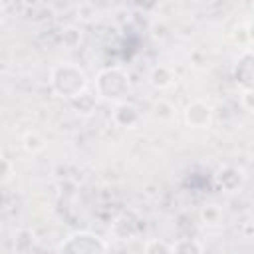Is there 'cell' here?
I'll return each mask as SVG.
<instances>
[{
    "label": "cell",
    "instance_id": "8fae6325",
    "mask_svg": "<svg viewBox=\"0 0 254 254\" xmlns=\"http://www.w3.org/2000/svg\"><path fill=\"white\" fill-rule=\"evenodd\" d=\"M60 42H62L65 48L73 50V48L79 46V42H81V30H79L77 26H65V28H62V32H60Z\"/></svg>",
    "mask_w": 254,
    "mask_h": 254
},
{
    "label": "cell",
    "instance_id": "5bb4252c",
    "mask_svg": "<svg viewBox=\"0 0 254 254\" xmlns=\"http://www.w3.org/2000/svg\"><path fill=\"white\" fill-rule=\"evenodd\" d=\"M24 149L26 151H30V153H36V151H42L44 147H46V141H44V137L40 135V133H36V131H28L26 135H24Z\"/></svg>",
    "mask_w": 254,
    "mask_h": 254
},
{
    "label": "cell",
    "instance_id": "d6986e66",
    "mask_svg": "<svg viewBox=\"0 0 254 254\" xmlns=\"http://www.w3.org/2000/svg\"><path fill=\"white\" fill-rule=\"evenodd\" d=\"M232 38H234V42H238V44H248V32H246V26L236 28L234 34H232Z\"/></svg>",
    "mask_w": 254,
    "mask_h": 254
},
{
    "label": "cell",
    "instance_id": "ba28073f",
    "mask_svg": "<svg viewBox=\"0 0 254 254\" xmlns=\"http://www.w3.org/2000/svg\"><path fill=\"white\" fill-rule=\"evenodd\" d=\"M111 232L119 240H127L139 232V224L133 218V212H121L113 222H111Z\"/></svg>",
    "mask_w": 254,
    "mask_h": 254
},
{
    "label": "cell",
    "instance_id": "ac0fdd59",
    "mask_svg": "<svg viewBox=\"0 0 254 254\" xmlns=\"http://www.w3.org/2000/svg\"><path fill=\"white\" fill-rule=\"evenodd\" d=\"M240 105L246 111L254 113V89H242L240 91Z\"/></svg>",
    "mask_w": 254,
    "mask_h": 254
},
{
    "label": "cell",
    "instance_id": "2e32d148",
    "mask_svg": "<svg viewBox=\"0 0 254 254\" xmlns=\"http://www.w3.org/2000/svg\"><path fill=\"white\" fill-rule=\"evenodd\" d=\"M71 105H73L75 109H79L81 113H91L93 107H95V97L85 91V93H81L79 97H75V99L71 101Z\"/></svg>",
    "mask_w": 254,
    "mask_h": 254
},
{
    "label": "cell",
    "instance_id": "52a82bcc",
    "mask_svg": "<svg viewBox=\"0 0 254 254\" xmlns=\"http://www.w3.org/2000/svg\"><path fill=\"white\" fill-rule=\"evenodd\" d=\"M216 183L226 190V192H234L242 187L244 183V173L238 169V167H232V165H226L222 169H218L216 173Z\"/></svg>",
    "mask_w": 254,
    "mask_h": 254
},
{
    "label": "cell",
    "instance_id": "6da1fadb",
    "mask_svg": "<svg viewBox=\"0 0 254 254\" xmlns=\"http://www.w3.org/2000/svg\"><path fill=\"white\" fill-rule=\"evenodd\" d=\"M50 85H52V89L60 97L73 101L75 97L85 93V89H87V75H85V71L79 65L69 64V62H62V64H56L52 67V71H50Z\"/></svg>",
    "mask_w": 254,
    "mask_h": 254
},
{
    "label": "cell",
    "instance_id": "5b68a950",
    "mask_svg": "<svg viewBox=\"0 0 254 254\" xmlns=\"http://www.w3.org/2000/svg\"><path fill=\"white\" fill-rule=\"evenodd\" d=\"M234 79L242 89H254V50H246L234 65Z\"/></svg>",
    "mask_w": 254,
    "mask_h": 254
},
{
    "label": "cell",
    "instance_id": "ffe728a7",
    "mask_svg": "<svg viewBox=\"0 0 254 254\" xmlns=\"http://www.w3.org/2000/svg\"><path fill=\"white\" fill-rule=\"evenodd\" d=\"M246 32H248V44H254V20L246 26Z\"/></svg>",
    "mask_w": 254,
    "mask_h": 254
},
{
    "label": "cell",
    "instance_id": "7a4b0ae2",
    "mask_svg": "<svg viewBox=\"0 0 254 254\" xmlns=\"http://www.w3.org/2000/svg\"><path fill=\"white\" fill-rule=\"evenodd\" d=\"M95 91L107 101L121 103L129 93V75L121 67H105L95 77Z\"/></svg>",
    "mask_w": 254,
    "mask_h": 254
},
{
    "label": "cell",
    "instance_id": "9a60e30c",
    "mask_svg": "<svg viewBox=\"0 0 254 254\" xmlns=\"http://www.w3.org/2000/svg\"><path fill=\"white\" fill-rule=\"evenodd\" d=\"M145 254H173V244H167L161 238H153L145 244Z\"/></svg>",
    "mask_w": 254,
    "mask_h": 254
},
{
    "label": "cell",
    "instance_id": "7c38bea8",
    "mask_svg": "<svg viewBox=\"0 0 254 254\" xmlns=\"http://www.w3.org/2000/svg\"><path fill=\"white\" fill-rule=\"evenodd\" d=\"M173 254H202V246L194 238H179L173 244Z\"/></svg>",
    "mask_w": 254,
    "mask_h": 254
},
{
    "label": "cell",
    "instance_id": "30bf717a",
    "mask_svg": "<svg viewBox=\"0 0 254 254\" xmlns=\"http://www.w3.org/2000/svg\"><path fill=\"white\" fill-rule=\"evenodd\" d=\"M200 220H202V224H206V226H216V224H220V220H222V208H220L216 202H206V204L200 208Z\"/></svg>",
    "mask_w": 254,
    "mask_h": 254
},
{
    "label": "cell",
    "instance_id": "3957f363",
    "mask_svg": "<svg viewBox=\"0 0 254 254\" xmlns=\"http://www.w3.org/2000/svg\"><path fill=\"white\" fill-rule=\"evenodd\" d=\"M60 248H65L69 252L58 250V254H107L105 242L91 232H75L65 242H62Z\"/></svg>",
    "mask_w": 254,
    "mask_h": 254
},
{
    "label": "cell",
    "instance_id": "4fadbf2b",
    "mask_svg": "<svg viewBox=\"0 0 254 254\" xmlns=\"http://www.w3.org/2000/svg\"><path fill=\"white\" fill-rule=\"evenodd\" d=\"M32 246H34V232L28 230V228L18 230V232H16V238H14V248H16V252L24 254V252H28Z\"/></svg>",
    "mask_w": 254,
    "mask_h": 254
},
{
    "label": "cell",
    "instance_id": "44dd1931",
    "mask_svg": "<svg viewBox=\"0 0 254 254\" xmlns=\"http://www.w3.org/2000/svg\"><path fill=\"white\" fill-rule=\"evenodd\" d=\"M2 175H4V179H8V177H10V167H8V159H4V173H2Z\"/></svg>",
    "mask_w": 254,
    "mask_h": 254
},
{
    "label": "cell",
    "instance_id": "9c48e42d",
    "mask_svg": "<svg viewBox=\"0 0 254 254\" xmlns=\"http://www.w3.org/2000/svg\"><path fill=\"white\" fill-rule=\"evenodd\" d=\"M151 83L157 87V89H167L169 85L175 83V71L169 67V65H155L151 69V75H149Z\"/></svg>",
    "mask_w": 254,
    "mask_h": 254
},
{
    "label": "cell",
    "instance_id": "e0dca14e",
    "mask_svg": "<svg viewBox=\"0 0 254 254\" xmlns=\"http://www.w3.org/2000/svg\"><path fill=\"white\" fill-rule=\"evenodd\" d=\"M153 113L159 117V119H171L175 115V107L171 101H165V99H159L153 107Z\"/></svg>",
    "mask_w": 254,
    "mask_h": 254
},
{
    "label": "cell",
    "instance_id": "277c9868",
    "mask_svg": "<svg viewBox=\"0 0 254 254\" xmlns=\"http://www.w3.org/2000/svg\"><path fill=\"white\" fill-rule=\"evenodd\" d=\"M183 115H185L187 125L192 127V129H206L212 123V107L206 101H202V99L190 101L185 107Z\"/></svg>",
    "mask_w": 254,
    "mask_h": 254
},
{
    "label": "cell",
    "instance_id": "8992f818",
    "mask_svg": "<svg viewBox=\"0 0 254 254\" xmlns=\"http://www.w3.org/2000/svg\"><path fill=\"white\" fill-rule=\"evenodd\" d=\"M111 119H113L115 125H119L123 129H133L141 121V111H139V107L135 103L121 101V103H115Z\"/></svg>",
    "mask_w": 254,
    "mask_h": 254
}]
</instances>
